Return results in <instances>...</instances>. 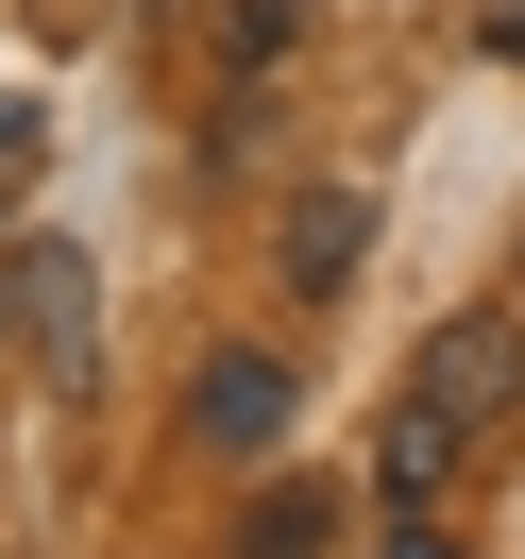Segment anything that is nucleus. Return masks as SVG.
Here are the masks:
<instances>
[{"instance_id":"obj_1","label":"nucleus","mask_w":525,"mask_h":559,"mask_svg":"<svg viewBox=\"0 0 525 559\" xmlns=\"http://www.w3.org/2000/svg\"><path fill=\"white\" fill-rule=\"evenodd\" d=\"M509 424H525V288H491V306H457L441 340L407 356V390H390V424H373V491L390 509H441Z\"/></svg>"},{"instance_id":"obj_2","label":"nucleus","mask_w":525,"mask_h":559,"mask_svg":"<svg viewBox=\"0 0 525 559\" xmlns=\"http://www.w3.org/2000/svg\"><path fill=\"white\" fill-rule=\"evenodd\" d=\"M0 306H17V356H35V390H103V272H85V238H17L0 254Z\"/></svg>"},{"instance_id":"obj_3","label":"nucleus","mask_w":525,"mask_h":559,"mask_svg":"<svg viewBox=\"0 0 525 559\" xmlns=\"http://www.w3.org/2000/svg\"><path fill=\"white\" fill-rule=\"evenodd\" d=\"M288 407H306V373H288L272 340H220L204 373H187V441H204V457H238V475L288 441Z\"/></svg>"},{"instance_id":"obj_4","label":"nucleus","mask_w":525,"mask_h":559,"mask_svg":"<svg viewBox=\"0 0 525 559\" xmlns=\"http://www.w3.org/2000/svg\"><path fill=\"white\" fill-rule=\"evenodd\" d=\"M272 238H288V306H339V288H356V254H373V187H306Z\"/></svg>"},{"instance_id":"obj_5","label":"nucleus","mask_w":525,"mask_h":559,"mask_svg":"<svg viewBox=\"0 0 525 559\" xmlns=\"http://www.w3.org/2000/svg\"><path fill=\"white\" fill-rule=\"evenodd\" d=\"M322 543H339V491L322 475H254V509L220 525V559H322Z\"/></svg>"},{"instance_id":"obj_6","label":"nucleus","mask_w":525,"mask_h":559,"mask_svg":"<svg viewBox=\"0 0 525 559\" xmlns=\"http://www.w3.org/2000/svg\"><path fill=\"white\" fill-rule=\"evenodd\" d=\"M288 35H306V0H220V17H204V85H254Z\"/></svg>"},{"instance_id":"obj_7","label":"nucleus","mask_w":525,"mask_h":559,"mask_svg":"<svg viewBox=\"0 0 525 559\" xmlns=\"http://www.w3.org/2000/svg\"><path fill=\"white\" fill-rule=\"evenodd\" d=\"M509 51H525V0H509Z\"/></svg>"}]
</instances>
